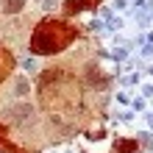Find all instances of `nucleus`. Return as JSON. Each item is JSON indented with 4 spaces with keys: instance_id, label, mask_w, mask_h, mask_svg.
I'll use <instances>...</instances> for the list:
<instances>
[{
    "instance_id": "nucleus-3",
    "label": "nucleus",
    "mask_w": 153,
    "mask_h": 153,
    "mask_svg": "<svg viewBox=\"0 0 153 153\" xmlns=\"http://www.w3.org/2000/svg\"><path fill=\"white\" fill-rule=\"evenodd\" d=\"M22 8V0H6V11L11 14V11H20Z\"/></svg>"
},
{
    "instance_id": "nucleus-2",
    "label": "nucleus",
    "mask_w": 153,
    "mask_h": 153,
    "mask_svg": "<svg viewBox=\"0 0 153 153\" xmlns=\"http://www.w3.org/2000/svg\"><path fill=\"white\" fill-rule=\"evenodd\" d=\"M8 117H11V120H17V123L31 120V117H33V106H31V103H17V106H11V109H8Z\"/></svg>"
},
{
    "instance_id": "nucleus-1",
    "label": "nucleus",
    "mask_w": 153,
    "mask_h": 153,
    "mask_svg": "<svg viewBox=\"0 0 153 153\" xmlns=\"http://www.w3.org/2000/svg\"><path fill=\"white\" fill-rule=\"evenodd\" d=\"M70 39H73V28H67V25L61 22H45L36 28L31 39V48L33 53H42V56H53V53H59L61 48H67Z\"/></svg>"
}]
</instances>
